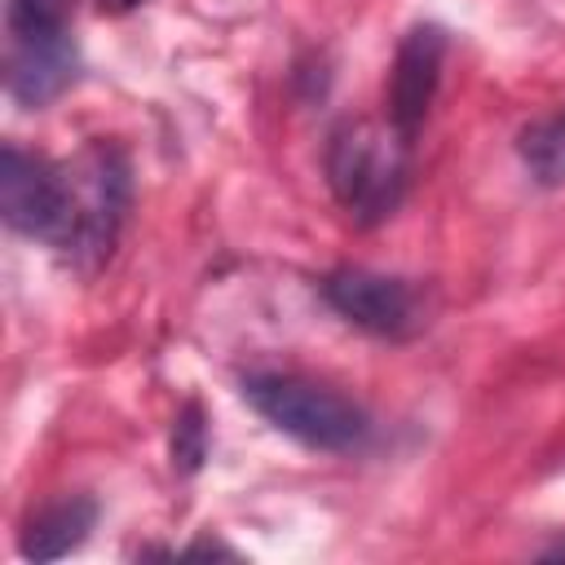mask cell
<instances>
[{
	"label": "cell",
	"instance_id": "6da1fadb",
	"mask_svg": "<svg viewBox=\"0 0 565 565\" xmlns=\"http://www.w3.org/2000/svg\"><path fill=\"white\" fill-rule=\"evenodd\" d=\"M411 141L393 124L344 119L327 137V181L353 225H380L397 212L411 177Z\"/></svg>",
	"mask_w": 565,
	"mask_h": 565
},
{
	"label": "cell",
	"instance_id": "7a4b0ae2",
	"mask_svg": "<svg viewBox=\"0 0 565 565\" xmlns=\"http://www.w3.org/2000/svg\"><path fill=\"white\" fill-rule=\"evenodd\" d=\"M238 388L265 424H274L278 433L296 437L309 450L344 455L371 437V415L353 397H344L331 384H318L309 375L252 371V375H243Z\"/></svg>",
	"mask_w": 565,
	"mask_h": 565
},
{
	"label": "cell",
	"instance_id": "3957f363",
	"mask_svg": "<svg viewBox=\"0 0 565 565\" xmlns=\"http://www.w3.org/2000/svg\"><path fill=\"white\" fill-rule=\"evenodd\" d=\"M9 93L22 106H49L79 75V49L66 26V0H9Z\"/></svg>",
	"mask_w": 565,
	"mask_h": 565
},
{
	"label": "cell",
	"instance_id": "277c9868",
	"mask_svg": "<svg viewBox=\"0 0 565 565\" xmlns=\"http://www.w3.org/2000/svg\"><path fill=\"white\" fill-rule=\"evenodd\" d=\"M0 212L18 234L71 252L75 230H79V190L71 172L49 163L44 154L4 146L0 150Z\"/></svg>",
	"mask_w": 565,
	"mask_h": 565
},
{
	"label": "cell",
	"instance_id": "5b68a950",
	"mask_svg": "<svg viewBox=\"0 0 565 565\" xmlns=\"http://www.w3.org/2000/svg\"><path fill=\"white\" fill-rule=\"evenodd\" d=\"M322 300L358 331H371L384 340H402L419 327L415 287L393 274H375V269H358V265L331 269L322 278Z\"/></svg>",
	"mask_w": 565,
	"mask_h": 565
},
{
	"label": "cell",
	"instance_id": "8992f818",
	"mask_svg": "<svg viewBox=\"0 0 565 565\" xmlns=\"http://www.w3.org/2000/svg\"><path fill=\"white\" fill-rule=\"evenodd\" d=\"M128 199H132V185H128V163L115 146H93L84 154V185H79V230H75V243H71V260L79 269H93L110 256L115 247V234L124 225V212H128Z\"/></svg>",
	"mask_w": 565,
	"mask_h": 565
},
{
	"label": "cell",
	"instance_id": "52a82bcc",
	"mask_svg": "<svg viewBox=\"0 0 565 565\" xmlns=\"http://www.w3.org/2000/svg\"><path fill=\"white\" fill-rule=\"evenodd\" d=\"M446 31L437 22H419L402 35L397 57H393V75H388V124L415 141L419 124L428 119V106L437 97L441 84V66H446Z\"/></svg>",
	"mask_w": 565,
	"mask_h": 565
},
{
	"label": "cell",
	"instance_id": "ba28073f",
	"mask_svg": "<svg viewBox=\"0 0 565 565\" xmlns=\"http://www.w3.org/2000/svg\"><path fill=\"white\" fill-rule=\"evenodd\" d=\"M93 525H97V503L88 494H66L57 503H44L22 530V556L26 561H62L88 539Z\"/></svg>",
	"mask_w": 565,
	"mask_h": 565
},
{
	"label": "cell",
	"instance_id": "9c48e42d",
	"mask_svg": "<svg viewBox=\"0 0 565 565\" xmlns=\"http://www.w3.org/2000/svg\"><path fill=\"white\" fill-rule=\"evenodd\" d=\"M516 154L539 185H565V110L530 119L516 132Z\"/></svg>",
	"mask_w": 565,
	"mask_h": 565
},
{
	"label": "cell",
	"instance_id": "30bf717a",
	"mask_svg": "<svg viewBox=\"0 0 565 565\" xmlns=\"http://www.w3.org/2000/svg\"><path fill=\"white\" fill-rule=\"evenodd\" d=\"M207 459V419L199 402H185L172 419V468L181 477H194Z\"/></svg>",
	"mask_w": 565,
	"mask_h": 565
},
{
	"label": "cell",
	"instance_id": "8fae6325",
	"mask_svg": "<svg viewBox=\"0 0 565 565\" xmlns=\"http://www.w3.org/2000/svg\"><path fill=\"white\" fill-rule=\"evenodd\" d=\"M146 0H97V9L102 13H110V18H119V13H132V9H141Z\"/></svg>",
	"mask_w": 565,
	"mask_h": 565
},
{
	"label": "cell",
	"instance_id": "7c38bea8",
	"mask_svg": "<svg viewBox=\"0 0 565 565\" xmlns=\"http://www.w3.org/2000/svg\"><path fill=\"white\" fill-rule=\"evenodd\" d=\"M547 556H565V543H556V547H547Z\"/></svg>",
	"mask_w": 565,
	"mask_h": 565
}]
</instances>
